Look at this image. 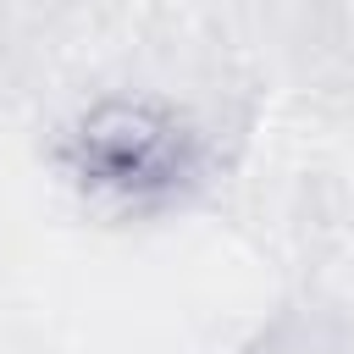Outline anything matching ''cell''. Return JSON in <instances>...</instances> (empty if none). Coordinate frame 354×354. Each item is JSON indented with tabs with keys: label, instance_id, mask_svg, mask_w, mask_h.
I'll list each match as a JSON object with an SVG mask.
<instances>
[{
	"label": "cell",
	"instance_id": "6da1fadb",
	"mask_svg": "<svg viewBox=\"0 0 354 354\" xmlns=\"http://www.w3.org/2000/svg\"><path fill=\"white\" fill-rule=\"evenodd\" d=\"M72 171L111 199H160L194 171V133L138 100H111L88 111L66 144Z\"/></svg>",
	"mask_w": 354,
	"mask_h": 354
}]
</instances>
